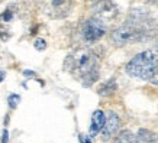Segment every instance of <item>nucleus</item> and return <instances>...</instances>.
Wrapping results in <instances>:
<instances>
[{"instance_id": "10", "label": "nucleus", "mask_w": 158, "mask_h": 143, "mask_svg": "<svg viewBox=\"0 0 158 143\" xmlns=\"http://www.w3.org/2000/svg\"><path fill=\"white\" fill-rule=\"evenodd\" d=\"M145 80H148L149 82H152V84H158V61L154 64L152 70L149 71V74L147 75Z\"/></svg>"}, {"instance_id": "9", "label": "nucleus", "mask_w": 158, "mask_h": 143, "mask_svg": "<svg viewBox=\"0 0 158 143\" xmlns=\"http://www.w3.org/2000/svg\"><path fill=\"white\" fill-rule=\"evenodd\" d=\"M118 143H136V136L129 130H123L118 137Z\"/></svg>"}, {"instance_id": "2", "label": "nucleus", "mask_w": 158, "mask_h": 143, "mask_svg": "<svg viewBox=\"0 0 158 143\" xmlns=\"http://www.w3.org/2000/svg\"><path fill=\"white\" fill-rule=\"evenodd\" d=\"M157 61H158V58L152 51H144V52L138 54L136 57H134L128 62L126 72L131 77H138V78L145 80L147 75L149 74V71L152 70L154 64Z\"/></svg>"}, {"instance_id": "14", "label": "nucleus", "mask_w": 158, "mask_h": 143, "mask_svg": "<svg viewBox=\"0 0 158 143\" xmlns=\"http://www.w3.org/2000/svg\"><path fill=\"white\" fill-rule=\"evenodd\" d=\"M23 74H25L26 77H34V75H35V72H32V71H25Z\"/></svg>"}, {"instance_id": "11", "label": "nucleus", "mask_w": 158, "mask_h": 143, "mask_svg": "<svg viewBox=\"0 0 158 143\" xmlns=\"http://www.w3.org/2000/svg\"><path fill=\"white\" fill-rule=\"evenodd\" d=\"M19 101H20V95H18V94H10L9 98H7V103H9L10 109H16L18 104H19Z\"/></svg>"}, {"instance_id": "13", "label": "nucleus", "mask_w": 158, "mask_h": 143, "mask_svg": "<svg viewBox=\"0 0 158 143\" xmlns=\"http://www.w3.org/2000/svg\"><path fill=\"white\" fill-rule=\"evenodd\" d=\"M7 140H9V132L7 130H3V134H2V142L0 143H7Z\"/></svg>"}, {"instance_id": "12", "label": "nucleus", "mask_w": 158, "mask_h": 143, "mask_svg": "<svg viewBox=\"0 0 158 143\" xmlns=\"http://www.w3.org/2000/svg\"><path fill=\"white\" fill-rule=\"evenodd\" d=\"M35 48H36L38 51H44V49L47 48V42H45L44 39H36V41H35Z\"/></svg>"}, {"instance_id": "4", "label": "nucleus", "mask_w": 158, "mask_h": 143, "mask_svg": "<svg viewBox=\"0 0 158 143\" xmlns=\"http://www.w3.org/2000/svg\"><path fill=\"white\" fill-rule=\"evenodd\" d=\"M93 12L94 18L106 23L107 20H112L118 14V7L113 2H97L93 5Z\"/></svg>"}, {"instance_id": "15", "label": "nucleus", "mask_w": 158, "mask_h": 143, "mask_svg": "<svg viewBox=\"0 0 158 143\" xmlns=\"http://www.w3.org/2000/svg\"><path fill=\"white\" fill-rule=\"evenodd\" d=\"M3 78H5V72H3V71H0V82L3 81Z\"/></svg>"}, {"instance_id": "1", "label": "nucleus", "mask_w": 158, "mask_h": 143, "mask_svg": "<svg viewBox=\"0 0 158 143\" xmlns=\"http://www.w3.org/2000/svg\"><path fill=\"white\" fill-rule=\"evenodd\" d=\"M64 68L73 72L84 87H90L99 78V61L89 49H80L73 55H68Z\"/></svg>"}, {"instance_id": "5", "label": "nucleus", "mask_w": 158, "mask_h": 143, "mask_svg": "<svg viewBox=\"0 0 158 143\" xmlns=\"http://www.w3.org/2000/svg\"><path fill=\"white\" fill-rule=\"evenodd\" d=\"M119 126H120L119 116L116 114L115 111L107 113V117L105 119V124H103V129H102V136H103V139L112 137V136L118 132Z\"/></svg>"}, {"instance_id": "8", "label": "nucleus", "mask_w": 158, "mask_h": 143, "mask_svg": "<svg viewBox=\"0 0 158 143\" xmlns=\"http://www.w3.org/2000/svg\"><path fill=\"white\" fill-rule=\"evenodd\" d=\"M116 88H118L116 81L113 80V78H110V80H107V81L103 82V84L99 87V94L100 95H110V94L115 93Z\"/></svg>"}, {"instance_id": "3", "label": "nucleus", "mask_w": 158, "mask_h": 143, "mask_svg": "<svg viewBox=\"0 0 158 143\" xmlns=\"http://www.w3.org/2000/svg\"><path fill=\"white\" fill-rule=\"evenodd\" d=\"M106 30H107V26H106L105 22H102L97 18H90L83 25L81 34L83 38L86 39L87 42H96V41L105 36Z\"/></svg>"}, {"instance_id": "7", "label": "nucleus", "mask_w": 158, "mask_h": 143, "mask_svg": "<svg viewBox=\"0 0 158 143\" xmlns=\"http://www.w3.org/2000/svg\"><path fill=\"white\" fill-rule=\"evenodd\" d=\"M136 143H158V136L151 130L141 129L136 134Z\"/></svg>"}, {"instance_id": "16", "label": "nucleus", "mask_w": 158, "mask_h": 143, "mask_svg": "<svg viewBox=\"0 0 158 143\" xmlns=\"http://www.w3.org/2000/svg\"><path fill=\"white\" fill-rule=\"evenodd\" d=\"M155 51L158 52V39H157V42H155Z\"/></svg>"}, {"instance_id": "6", "label": "nucleus", "mask_w": 158, "mask_h": 143, "mask_svg": "<svg viewBox=\"0 0 158 143\" xmlns=\"http://www.w3.org/2000/svg\"><path fill=\"white\" fill-rule=\"evenodd\" d=\"M105 114L100 110H96L93 116H91V126H90V134L91 136H96L99 132H102L103 129V124H105Z\"/></svg>"}]
</instances>
